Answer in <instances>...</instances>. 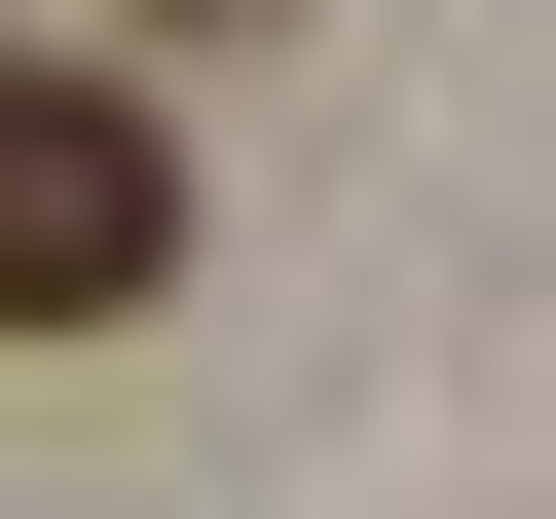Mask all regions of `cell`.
<instances>
[{"instance_id":"obj_1","label":"cell","mask_w":556,"mask_h":519,"mask_svg":"<svg viewBox=\"0 0 556 519\" xmlns=\"http://www.w3.org/2000/svg\"><path fill=\"white\" fill-rule=\"evenodd\" d=\"M149 298H186V149L75 38H0V334H149Z\"/></svg>"},{"instance_id":"obj_2","label":"cell","mask_w":556,"mask_h":519,"mask_svg":"<svg viewBox=\"0 0 556 519\" xmlns=\"http://www.w3.org/2000/svg\"><path fill=\"white\" fill-rule=\"evenodd\" d=\"M149 38H260V0H149Z\"/></svg>"}]
</instances>
